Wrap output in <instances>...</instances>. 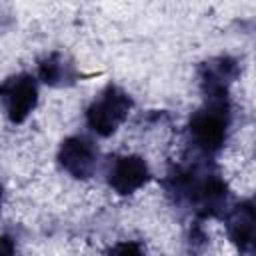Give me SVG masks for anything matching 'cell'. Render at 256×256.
<instances>
[{"label":"cell","instance_id":"cell-2","mask_svg":"<svg viewBox=\"0 0 256 256\" xmlns=\"http://www.w3.org/2000/svg\"><path fill=\"white\" fill-rule=\"evenodd\" d=\"M230 120L232 112L228 98H206L204 106L190 116L186 126L192 148L202 156L216 154L228 138Z\"/></svg>","mask_w":256,"mask_h":256},{"label":"cell","instance_id":"cell-4","mask_svg":"<svg viewBox=\"0 0 256 256\" xmlns=\"http://www.w3.org/2000/svg\"><path fill=\"white\" fill-rule=\"evenodd\" d=\"M0 96L8 120L12 124H22L38 104V82L28 72L14 74L4 80Z\"/></svg>","mask_w":256,"mask_h":256},{"label":"cell","instance_id":"cell-9","mask_svg":"<svg viewBox=\"0 0 256 256\" xmlns=\"http://www.w3.org/2000/svg\"><path fill=\"white\" fill-rule=\"evenodd\" d=\"M38 78L52 88H64L76 82L78 72L74 64L60 52H50L38 62Z\"/></svg>","mask_w":256,"mask_h":256},{"label":"cell","instance_id":"cell-7","mask_svg":"<svg viewBox=\"0 0 256 256\" xmlns=\"http://www.w3.org/2000/svg\"><path fill=\"white\" fill-rule=\"evenodd\" d=\"M228 240L236 246L238 252L250 254L256 252V202L242 200L234 204L224 218Z\"/></svg>","mask_w":256,"mask_h":256},{"label":"cell","instance_id":"cell-8","mask_svg":"<svg viewBox=\"0 0 256 256\" xmlns=\"http://www.w3.org/2000/svg\"><path fill=\"white\" fill-rule=\"evenodd\" d=\"M238 74L240 64L232 56H216L202 62L198 68V82L204 98H228V88Z\"/></svg>","mask_w":256,"mask_h":256},{"label":"cell","instance_id":"cell-11","mask_svg":"<svg viewBox=\"0 0 256 256\" xmlns=\"http://www.w3.org/2000/svg\"><path fill=\"white\" fill-rule=\"evenodd\" d=\"M2 256H16V246L8 236L2 238Z\"/></svg>","mask_w":256,"mask_h":256},{"label":"cell","instance_id":"cell-5","mask_svg":"<svg viewBox=\"0 0 256 256\" xmlns=\"http://www.w3.org/2000/svg\"><path fill=\"white\" fill-rule=\"evenodd\" d=\"M148 180H150V168L142 156L120 154V156H112L108 160L106 182L116 194H120V196L134 194Z\"/></svg>","mask_w":256,"mask_h":256},{"label":"cell","instance_id":"cell-6","mask_svg":"<svg viewBox=\"0 0 256 256\" xmlns=\"http://www.w3.org/2000/svg\"><path fill=\"white\" fill-rule=\"evenodd\" d=\"M58 164L76 180H86L98 164V148L86 136H68L58 148Z\"/></svg>","mask_w":256,"mask_h":256},{"label":"cell","instance_id":"cell-1","mask_svg":"<svg viewBox=\"0 0 256 256\" xmlns=\"http://www.w3.org/2000/svg\"><path fill=\"white\" fill-rule=\"evenodd\" d=\"M166 194L176 204H186L196 218L218 216L228 202V186L208 164H188L172 168L164 178Z\"/></svg>","mask_w":256,"mask_h":256},{"label":"cell","instance_id":"cell-3","mask_svg":"<svg viewBox=\"0 0 256 256\" xmlns=\"http://www.w3.org/2000/svg\"><path fill=\"white\" fill-rule=\"evenodd\" d=\"M132 106L134 102L126 90L116 84H108L86 108V126L96 136L108 138L128 118Z\"/></svg>","mask_w":256,"mask_h":256},{"label":"cell","instance_id":"cell-10","mask_svg":"<svg viewBox=\"0 0 256 256\" xmlns=\"http://www.w3.org/2000/svg\"><path fill=\"white\" fill-rule=\"evenodd\" d=\"M106 256H144V246L138 240H122L116 242Z\"/></svg>","mask_w":256,"mask_h":256}]
</instances>
